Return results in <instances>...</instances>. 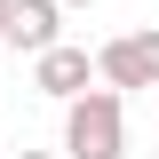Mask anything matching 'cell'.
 I'll return each instance as SVG.
<instances>
[{"instance_id":"6da1fadb","label":"cell","mask_w":159,"mask_h":159,"mask_svg":"<svg viewBox=\"0 0 159 159\" xmlns=\"http://www.w3.org/2000/svg\"><path fill=\"white\" fill-rule=\"evenodd\" d=\"M64 159H127V96L119 88H80L64 96Z\"/></svg>"},{"instance_id":"7a4b0ae2","label":"cell","mask_w":159,"mask_h":159,"mask_svg":"<svg viewBox=\"0 0 159 159\" xmlns=\"http://www.w3.org/2000/svg\"><path fill=\"white\" fill-rule=\"evenodd\" d=\"M96 80L119 88V96H135V88H159V24H135V32H119L96 48Z\"/></svg>"},{"instance_id":"3957f363","label":"cell","mask_w":159,"mask_h":159,"mask_svg":"<svg viewBox=\"0 0 159 159\" xmlns=\"http://www.w3.org/2000/svg\"><path fill=\"white\" fill-rule=\"evenodd\" d=\"M88 80H96V48H80V40H48V48L32 56V88H40V96H56V103L80 96Z\"/></svg>"},{"instance_id":"277c9868","label":"cell","mask_w":159,"mask_h":159,"mask_svg":"<svg viewBox=\"0 0 159 159\" xmlns=\"http://www.w3.org/2000/svg\"><path fill=\"white\" fill-rule=\"evenodd\" d=\"M48 40H64V0H8L0 48H16V56H40Z\"/></svg>"},{"instance_id":"5b68a950","label":"cell","mask_w":159,"mask_h":159,"mask_svg":"<svg viewBox=\"0 0 159 159\" xmlns=\"http://www.w3.org/2000/svg\"><path fill=\"white\" fill-rule=\"evenodd\" d=\"M16 159H64V151H32V143H24V151H16Z\"/></svg>"},{"instance_id":"8992f818","label":"cell","mask_w":159,"mask_h":159,"mask_svg":"<svg viewBox=\"0 0 159 159\" xmlns=\"http://www.w3.org/2000/svg\"><path fill=\"white\" fill-rule=\"evenodd\" d=\"M64 8H96V0H64Z\"/></svg>"},{"instance_id":"52a82bcc","label":"cell","mask_w":159,"mask_h":159,"mask_svg":"<svg viewBox=\"0 0 159 159\" xmlns=\"http://www.w3.org/2000/svg\"><path fill=\"white\" fill-rule=\"evenodd\" d=\"M0 24H8V0H0Z\"/></svg>"},{"instance_id":"ba28073f","label":"cell","mask_w":159,"mask_h":159,"mask_svg":"<svg viewBox=\"0 0 159 159\" xmlns=\"http://www.w3.org/2000/svg\"><path fill=\"white\" fill-rule=\"evenodd\" d=\"M151 159H159V143H151Z\"/></svg>"},{"instance_id":"9c48e42d","label":"cell","mask_w":159,"mask_h":159,"mask_svg":"<svg viewBox=\"0 0 159 159\" xmlns=\"http://www.w3.org/2000/svg\"><path fill=\"white\" fill-rule=\"evenodd\" d=\"M151 96H159V88H151Z\"/></svg>"}]
</instances>
